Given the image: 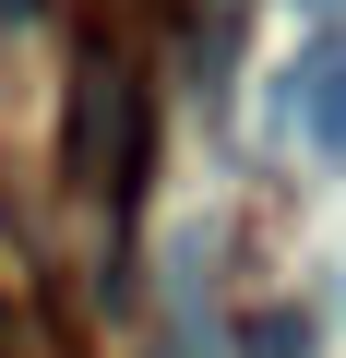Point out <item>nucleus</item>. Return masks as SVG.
Segmentation results:
<instances>
[{
  "mask_svg": "<svg viewBox=\"0 0 346 358\" xmlns=\"http://www.w3.org/2000/svg\"><path fill=\"white\" fill-rule=\"evenodd\" d=\"M143 167H155V84H143V60L108 24H84L72 36V84H60V179L120 215L143 192Z\"/></svg>",
  "mask_w": 346,
  "mask_h": 358,
  "instance_id": "obj_1",
  "label": "nucleus"
},
{
  "mask_svg": "<svg viewBox=\"0 0 346 358\" xmlns=\"http://www.w3.org/2000/svg\"><path fill=\"white\" fill-rule=\"evenodd\" d=\"M298 108H310V143L346 155V48H322V60L298 72Z\"/></svg>",
  "mask_w": 346,
  "mask_h": 358,
  "instance_id": "obj_2",
  "label": "nucleus"
},
{
  "mask_svg": "<svg viewBox=\"0 0 346 358\" xmlns=\"http://www.w3.org/2000/svg\"><path fill=\"white\" fill-rule=\"evenodd\" d=\"M239 358H310V310H287V299H263V310L239 322Z\"/></svg>",
  "mask_w": 346,
  "mask_h": 358,
  "instance_id": "obj_3",
  "label": "nucleus"
},
{
  "mask_svg": "<svg viewBox=\"0 0 346 358\" xmlns=\"http://www.w3.org/2000/svg\"><path fill=\"white\" fill-rule=\"evenodd\" d=\"M310 13H346V0H310Z\"/></svg>",
  "mask_w": 346,
  "mask_h": 358,
  "instance_id": "obj_4",
  "label": "nucleus"
}]
</instances>
